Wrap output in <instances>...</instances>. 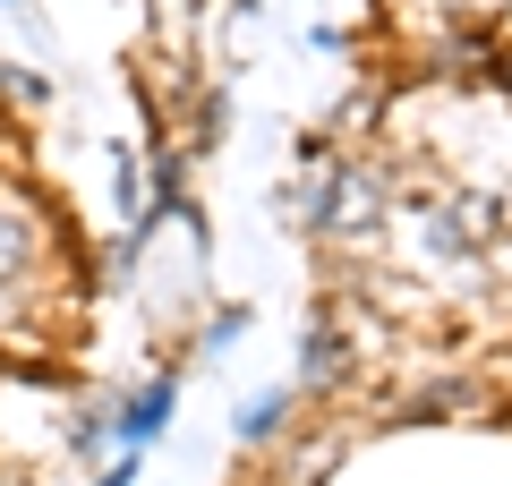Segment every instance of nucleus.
Listing matches in <instances>:
<instances>
[{
  "label": "nucleus",
  "mask_w": 512,
  "mask_h": 486,
  "mask_svg": "<svg viewBox=\"0 0 512 486\" xmlns=\"http://www.w3.org/2000/svg\"><path fill=\"white\" fill-rule=\"evenodd\" d=\"M282 410H291V393H256L248 410H239V435H274V427H282Z\"/></svg>",
  "instance_id": "obj_4"
},
{
  "label": "nucleus",
  "mask_w": 512,
  "mask_h": 486,
  "mask_svg": "<svg viewBox=\"0 0 512 486\" xmlns=\"http://www.w3.org/2000/svg\"><path fill=\"white\" fill-rule=\"evenodd\" d=\"M316 205H325L333 231H367V222H376V180H367V171H333Z\"/></svg>",
  "instance_id": "obj_1"
},
{
  "label": "nucleus",
  "mask_w": 512,
  "mask_h": 486,
  "mask_svg": "<svg viewBox=\"0 0 512 486\" xmlns=\"http://www.w3.org/2000/svg\"><path fill=\"white\" fill-rule=\"evenodd\" d=\"M103 486H128V461H120V469H111V478H103Z\"/></svg>",
  "instance_id": "obj_5"
},
{
  "label": "nucleus",
  "mask_w": 512,
  "mask_h": 486,
  "mask_svg": "<svg viewBox=\"0 0 512 486\" xmlns=\"http://www.w3.org/2000/svg\"><path fill=\"white\" fill-rule=\"evenodd\" d=\"M171 401H180V384H146V401H128V418H120V444H154L163 435V418H171Z\"/></svg>",
  "instance_id": "obj_2"
},
{
  "label": "nucleus",
  "mask_w": 512,
  "mask_h": 486,
  "mask_svg": "<svg viewBox=\"0 0 512 486\" xmlns=\"http://www.w3.org/2000/svg\"><path fill=\"white\" fill-rule=\"evenodd\" d=\"M26 265H35V222H26V214H18L9 197H0V290L18 282Z\"/></svg>",
  "instance_id": "obj_3"
}]
</instances>
